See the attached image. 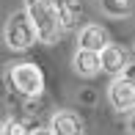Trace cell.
<instances>
[{"mask_svg": "<svg viewBox=\"0 0 135 135\" xmlns=\"http://www.w3.org/2000/svg\"><path fill=\"white\" fill-rule=\"evenodd\" d=\"M30 25L36 30V41L41 44H58V39L64 36V28L58 22V14H55L52 0H25V8Z\"/></svg>", "mask_w": 135, "mask_h": 135, "instance_id": "1", "label": "cell"}, {"mask_svg": "<svg viewBox=\"0 0 135 135\" xmlns=\"http://www.w3.org/2000/svg\"><path fill=\"white\" fill-rule=\"evenodd\" d=\"M3 39L8 44V50L14 52H25L36 44V30L30 25L28 14L25 11H14V14L6 20V28H3Z\"/></svg>", "mask_w": 135, "mask_h": 135, "instance_id": "2", "label": "cell"}, {"mask_svg": "<svg viewBox=\"0 0 135 135\" xmlns=\"http://www.w3.org/2000/svg\"><path fill=\"white\" fill-rule=\"evenodd\" d=\"M8 83L22 97H39L44 91V72H41V66L30 64V61H22L8 69Z\"/></svg>", "mask_w": 135, "mask_h": 135, "instance_id": "3", "label": "cell"}, {"mask_svg": "<svg viewBox=\"0 0 135 135\" xmlns=\"http://www.w3.org/2000/svg\"><path fill=\"white\" fill-rule=\"evenodd\" d=\"M108 102L113 110H119V113H130L135 110V83L127 80L124 75L113 77L108 85Z\"/></svg>", "mask_w": 135, "mask_h": 135, "instance_id": "4", "label": "cell"}, {"mask_svg": "<svg viewBox=\"0 0 135 135\" xmlns=\"http://www.w3.org/2000/svg\"><path fill=\"white\" fill-rule=\"evenodd\" d=\"M127 64H130V52H127L124 47H119V44H105V47L99 50V66H102V72H108V75L119 77L121 72L127 69Z\"/></svg>", "mask_w": 135, "mask_h": 135, "instance_id": "5", "label": "cell"}, {"mask_svg": "<svg viewBox=\"0 0 135 135\" xmlns=\"http://www.w3.org/2000/svg\"><path fill=\"white\" fill-rule=\"evenodd\" d=\"M47 130L52 135H85V124L75 110H58V113H52Z\"/></svg>", "mask_w": 135, "mask_h": 135, "instance_id": "6", "label": "cell"}, {"mask_svg": "<svg viewBox=\"0 0 135 135\" xmlns=\"http://www.w3.org/2000/svg\"><path fill=\"white\" fill-rule=\"evenodd\" d=\"M105 44H110V33L102 25H85L80 28V33H77V47L80 50H94V52H99Z\"/></svg>", "mask_w": 135, "mask_h": 135, "instance_id": "7", "label": "cell"}, {"mask_svg": "<svg viewBox=\"0 0 135 135\" xmlns=\"http://www.w3.org/2000/svg\"><path fill=\"white\" fill-rule=\"evenodd\" d=\"M72 69H75L80 77H94V75H99V72H102V66H99V52H94V50H80V47H77L75 58H72Z\"/></svg>", "mask_w": 135, "mask_h": 135, "instance_id": "8", "label": "cell"}, {"mask_svg": "<svg viewBox=\"0 0 135 135\" xmlns=\"http://www.w3.org/2000/svg\"><path fill=\"white\" fill-rule=\"evenodd\" d=\"M99 3H102V11L110 17H127L132 11L135 0H99Z\"/></svg>", "mask_w": 135, "mask_h": 135, "instance_id": "9", "label": "cell"}, {"mask_svg": "<svg viewBox=\"0 0 135 135\" xmlns=\"http://www.w3.org/2000/svg\"><path fill=\"white\" fill-rule=\"evenodd\" d=\"M33 130L25 124L22 119H8L3 121V130H0V135H30Z\"/></svg>", "mask_w": 135, "mask_h": 135, "instance_id": "10", "label": "cell"}, {"mask_svg": "<svg viewBox=\"0 0 135 135\" xmlns=\"http://www.w3.org/2000/svg\"><path fill=\"white\" fill-rule=\"evenodd\" d=\"M127 132L135 135V110H130V116H127Z\"/></svg>", "mask_w": 135, "mask_h": 135, "instance_id": "11", "label": "cell"}, {"mask_svg": "<svg viewBox=\"0 0 135 135\" xmlns=\"http://www.w3.org/2000/svg\"><path fill=\"white\" fill-rule=\"evenodd\" d=\"M121 75H124L127 80H132V83H135V64H127V69L121 72Z\"/></svg>", "mask_w": 135, "mask_h": 135, "instance_id": "12", "label": "cell"}, {"mask_svg": "<svg viewBox=\"0 0 135 135\" xmlns=\"http://www.w3.org/2000/svg\"><path fill=\"white\" fill-rule=\"evenodd\" d=\"M30 135H52V132H50V130H33Z\"/></svg>", "mask_w": 135, "mask_h": 135, "instance_id": "13", "label": "cell"}, {"mask_svg": "<svg viewBox=\"0 0 135 135\" xmlns=\"http://www.w3.org/2000/svg\"><path fill=\"white\" fill-rule=\"evenodd\" d=\"M0 130H3V121H0Z\"/></svg>", "mask_w": 135, "mask_h": 135, "instance_id": "14", "label": "cell"}]
</instances>
